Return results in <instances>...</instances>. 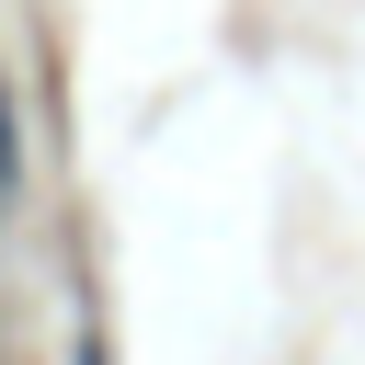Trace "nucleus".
Wrapping results in <instances>:
<instances>
[{
  "mask_svg": "<svg viewBox=\"0 0 365 365\" xmlns=\"http://www.w3.org/2000/svg\"><path fill=\"white\" fill-rule=\"evenodd\" d=\"M0 182H11V114H0Z\"/></svg>",
  "mask_w": 365,
  "mask_h": 365,
  "instance_id": "obj_1",
  "label": "nucleus"
},
{
  "mask_svg": "<svg viewBox=\"0 0 365 365\" xmlns=\"http://www.w3.org/2000/svg\"><path fill=\"white\" fill-rule=\"evenodd\" d=\"M80 365H103V354H80Z\"/></svg>",
  "mask_w": 365,
  "mask_h": 365,
  "instance_id": "obj_2",
  "label": "nucleus"
}]
</instances>
